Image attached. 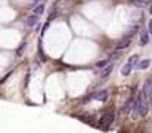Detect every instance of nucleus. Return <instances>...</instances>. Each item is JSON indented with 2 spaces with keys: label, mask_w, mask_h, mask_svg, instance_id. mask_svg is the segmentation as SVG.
Returning <instances> with one entry per match:
<instances>
[{
  "label": "nucleus",
  "mask_w": 152,
  "mask_h": 133,
  "mask_svg": "<svg viewBox=\"0 0 152 133\" xmlns=\"http://www.w3.org/2000/svg\"><path fill=\"white\" fill-rule=\"evenodd\" d=\"M147 111H149V98L144 94H138V97L135 98V104L132 108V116L133 119L136 117H146Z\"/></svg>",
  "instance_id": "f257e3e1"
},
{
  "label": "nucleus",
  "mask_w": 152,
  "mask_h": 133,
  "mask_svg": "<svg viewBox=\"0 0 152 133\" xmlns=\"http://www.w3.org/2000/svg\"><path fill=\"white\" fill-rule=\"evenodd\" d=\"M113 121H114L113 114L111 113H104L102 116V119H100V128H108L113 124Z\"/></svg>",
  "instance_id": "f03ea898"
},
{
  "label": "nucleus",
  "mask_w": 152,
  "mask_h": 133,
  "mask_svg": "<svg viewBox=\"0 0 152 133\" xmlns=\"http://www.w3.org/2000/svg\"><path fill=\"white\" fill-rule=\"evenodd\" d=\"M90 98H95V100H98V102H104V100L108 98V92L106 90H102V92H97V94L90 95Z\"/></svg>",
  "instance_id": "7ed1b4c3"
},
{
  "label": "nucleus",
  "mask_w": 152,
  "mask_h": 133,
  "mask_svg": "<svg viewBox=\"0 0 152 133\" xmlns=\"http://www.w3.org/2000/svg\"><path fill=\"white\" fill-rule=\"evenodd\" d=\"M133 104H135V100H133V98H128V100H127V103H125V106L122 108V113H125V114L132 113V108H133Z\"/></svg>",
  "instance_id": "20e7f679"
},
{
  "label": "nucleus",
  "mask_w": 152,
  "mask_h": 133,
  "mask_svg": "<svg viewBox=\"0 0 152 133\" xmlns=\"http://www.w3.org/2000/svg\"><path fill=\"white\" fill-rule=\"evenodd\" d=\"M151 87H152V79H147L144 86H142V94L146 95L147 98H149V92H151Z\"/></svg>",
  "instance_id": "39448f33"
},
{
  "label": "nucleus",
  "mask_w": 152,
  "mask_h": 133,
  "mask_svg": "<svg viewBox=\"0 0 152 133\" xmlns=\"http://www.w3.org/2000/svg\"><path fill=\"white\" fill-rule=\"evenodd\" d=\"M151 3V0H132V5H135L138 8H144Z\"/></svg>",
  "instance_id": "423d86ee"
},
{
  "label": "nucleus",
  "mask_w": 152,
  "mask_h": 133,
  "mask_svg": "<svg viewBox=\"0 0 152 133\" xmlns=\"http://www.w3.org/2000/svg\"><path fill=\"white\" fill-rule=\"evenodd\" d=\"M37 22H38V16H37V14H33V16H28V18L26 19V26H27V27H33Z\"/></svg>",
  "instance_id": "0eeeda50"
},
{
  "label": "nucleus",
  "mask_w": 152,
  "mask_h": 133,
  "mask_svg": "<svg viewBox=\"0 0 152 133\" xmlns=\"http://www.w3.org/2000/svg\"><path fill=\"white\" fill-rule=\"evenodd\" d=\"M149 65H151V60H149V59H144V60L138 62L136 68H138V70H146V68H149Z\"/></svg>",
  "instance_id": "6e6552de"
},
{
  "label": "nucleus",
  "mask_w": 152,
  "mask_h": 133,
  "mask_svg": "<svg viewBox=\"0 0 152 133\" xmlns=\"http://www.w3.org/2000/svg\"><path fill=\"white\" fill-rule=\"evenodd\" d=\"M128 45H130V38H124V40L121 43H117V46H116V51H122L124 48H127Z\"/></svg>",
  "instance_id": "1a4fd4ad"
},
{
  "label": "nucleus",
  "mask_w": 152,
  "mask_h": 133,
  "mask_svg": "<svg viewBox=\"0 0 152 133\" xmlns=\"http://www.w3.org/2000/svg\"><path fill=\"white\" fill-rule=\"evenodd\" d=\"M132 68H133V66H132V65H130V64H128V62H127V64L122 66V70H121L122 76H128V75H130V71H132Z\"/></svg>",
  "instance_id": "9d476101"
},
{
  "label": "nucleus",
  "mask_w": 152,
  "mask_h": 133,
  "mask_svg": "<svg viewBox=\"0 0 152 133\" xmlns=\"http://www.w3.org/2000/svg\"><path fill=\"white\" fill-rule=\"evenodd\" d=\"M147 43H149V33H147V32H142V33H141V38H140V45L144 46V45H147Z\"/></svg>",
  "instance_id": "9b49d317"
},
{
  "label": "nucleus",
  "mask_w": 152,
  "mask_h": 133,
  "mask_svg": "<svg viewBox=\"0 0 152 133\" xmlns=\"http://www.w3.org/2000/svg\"><path fill=\"white\" fill-rule=\"evenodd\" d=\"M111 70H113V64H108L106 66H104V70L102 71V76L103 78H108L109 73H111Z\"/></svg>",
  "instance_id": "f8f14e48"
},
{
  "label": "nucleus",
  "mask_w": 152,
  "mask_h": 133,
  "mask_svg": "<svg viewBox=\"0 0 152 133\" xmlns=\"http://www.w3.org/2000/svg\"><path fill=\"white\" fill-rule=\"evenodd\" d=\"M138 62H140V57H138L136 54H135V56H132L130 59H128V64H130L132 66H136V65H138Z\"/></svg>",
  "instance_id": "ddd939ff"
},
{
  "label": "nucleus",
  "mask_w": 152,
  "mask_h": 133,
  "mask_svg": "<svg viewBox=\"0 0 152 133\" xmlns=\"http://www.w3.org/2000/svg\"><path fill=\"white\" fill-rule=\"evenodd\" d=\"M43 11H45V5H38V7H35V10H33V14L40 16V14H43Z\"/></svg>",
  "instance_id": "4468645a"
},
{
  "label": "nucleus",
  "mask_w": 152,
  "mask_h": 133,
  "mask_svg": "<svg viewBox=\"0 0 152 133\" xmlns=\"http://www.w3.org/2000/svg\"><path fill=\"white\" fill-rule=\"evenodd\" d=\"M24 48H26V43H22V45L18 48V51H16V54H18V56H22V52H24Z\"/></svg>",
  "instance_id": "2eb2a0df"
},
{
  "label": "nucleus",
  "mask_w": 152,
  "mask_h": 133,
  "mask_svg": "<svg viewBox=\"0 0 152 133\" xmlns=\"http://www.w3.org/2000/svg\"><path fill=\"white\" fill-rule=\"evenodd\" d=\"M108 64H109L108 60H102V62H98V64H97V66H100V68H104V66H106Z\"/></svg>",
  "instance_id": "dca6fc26"
},
{
  "label": "nucleus",
  "mask_w": 152,
  "mask_h": 133,
  "mask_svg": "<svg viewBox=\"0 0 152 133\" xmlns=\"http://www.w3.org/2000/svg\"><path fill=\"white\" fill-rule=\"evenodd\" d=\"M48 27H49V24H45V27H43V30H41V33H43V35H45V32L48 30Z\"/></svg>",
  "instance_id": "f3484780"
},
{
  "label": "nucleus",
  "mask_w": 152,
  "mask_h": 133,
  "mask_svg": "<svg viewBox=\"0 0 152 133\" xmlns=\"http://www.w3.org/2000/svg\"><path fill=\"white\" fill-rule=\"evenodd\" d=\"M147 28H149V32H152V19L149 21V24H147Z\"/></svg>",
  "instance_id": "a211bd4d"
},
{
  "label": "nucleus",
  "mask_w": 152,
  "mask_h": 133,
  "mask_svg": "<svg viewBox=\"0 0 152 133\" xmlns=\"http://www.w3.org/2000/svg\"><path fill=\"white\" fill-rule=\"evenodd\" d=\"M149 103L152 104V87H151V92H149Z\"/></svg>",
  "instance_id": "6ab92c4d"
}]
</instances>
